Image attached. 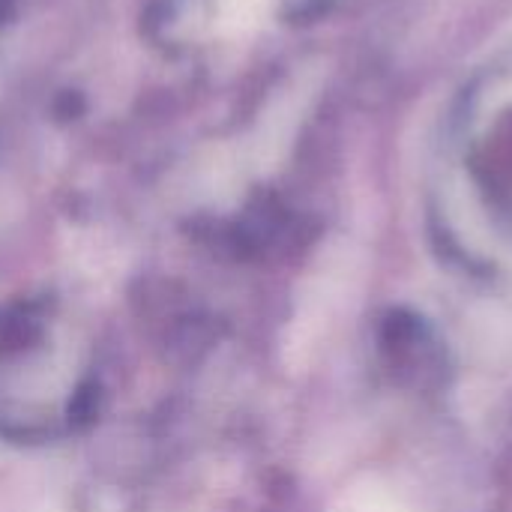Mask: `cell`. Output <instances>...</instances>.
Listing matches in <instances>:
<instances>
[{
    "label": "cell",
    "mask_w": 512,
    "mask_h": 512,
    "mask_svg": "<svg viewBox=\"0 0 512 512\" xmlns=\"http://www.w3.org/2000/svg\"><path fill=\"white\" fill-rule=\"evenodd\" d=\"M333 512H414L402 498H396L390 489L381 486H360L351 489Z\"/></svg>",
    "instance_id": "obj_2"
},
{
    "label": "cell",
    "mask_w": 512,
    "mask_h": 512,
    "mask_svg": "<svg viewBox=\"0 0 512 512\" xmlns=\"http://www.w3.org/2000/svg\"><path fill=\"white\" fill-rule=\"evenodd\" d=\"M270 0H216L213 6V30L225 39H237L252 33L264 15Z\"/></svg>",
    "instance_id": "obj_1"
},
{
    "label": "cell",
    "mask_w": 512,
    "mask_h": 512,
    "mask_svg": "<svg viewBox=\"0 0 512 512\" xmlns=\"http://www.w3.org/2000/svg\"><path fill=\"white\" fill-rule=\"evenodd\" d=\"M42 512H51V510H42Z\"/></svg>",
    "instance_id": "obj_3"
}]
</instances>
